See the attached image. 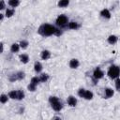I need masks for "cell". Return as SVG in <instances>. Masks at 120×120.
<instances>
[{
  "label": "cell",
  "instance_id": "6da1fadb",
  "mask_svg": "<svg viewBox=\"0 0 120 120\" xmlns=\"http://www.w3.org/2000/svg\"><path fill=\"white\" fill-rule=\"evenodd\" d=\"M38 32V34H40L43 37H48V36H52V35H55V36L62 35V32L59 29H57L56 27H54L53 25L49 24V23L40 25Z\"/></svg>",
  "mask_w": 120,
  "mask_h": 120
},
{
  "label": "cell",
  "instance_id": "7a4b0ae2",
  "mask_svg": "<svg viewBox=\"0 0 120 120\" xmlns=\"http://www.w3.org/2000/svg\"><path fill=\"white\" fill-rule=\"evenodd\" d=\"M49 101H50V103L52 104V109H53L54 111L58 112V111H61V110H62L63 104L59 101V99H58L57 97H50Z\"/></svg>",
  "mask_w": 120,
  "mask_h": 120
},
{
  "label": "cell",
  "instance_id": "3957f363",
  "mask_svg": "<svg viewBox=\"0 0 120 120\" xmlns=\"http://www.w3.org/2000/svg\"><path fill=\"white\" fill-rule=\"evenodd\" d=\"M119 74H120V68L118 66L112 65V66L110 67V68L108 70V76L111 79H116V78H118Z\"/></svg>",
  "mask_w": 120,
  "mask_h": 120
},
{
  "label": "cell",
  "instance_id": "277c9868",
  "mask_svg": "<svg viewBox=\"0 0 120 120\" xmlns=\"http://www.w3.org/2000/svg\"><path fill=\"white\" fill-rule=\"evenodd\" d=\"M68 17L66 16V15H59L58 17H57V19H56V24L57 25H59V26H61V27H63V26H65L67 23H68Z\"/></svg>",
  "mask_w": 120,
  "mask_h": 120
},
{
  "label": "cell",
  "instance_id": "5b68a950",
  "mask_svg": "<svg viewBox=\"0 0 120 120\" xmlns=\"http://www.w3.org/2000/svg\"><path fill=\"white\" fill-rule=\"evenodd\" d=\"M23 78H24V72L19 71V72H17L16 74H13L12 77H9V81H10V82H14V81H16V80H22V79H23Z\"/></svg>",
  "mask_w": 120,
  "mask_h": 120
},
{
  "label": "cell",
  "instance_id": "8992f818",
  "mask_svg": "<svg viewBox=\"0 0 120 120\" xmlns=\"http://www.w3.org/2000/svg\"><path fill=\"white\" fill-rule=\"evenodd\" d=\"M103 75H104V73H103V71H102L99 68H97L94 70V72H93V77H94L96 80L101 79V78L103 77Z\"/></svg>",
  "mask_w": 120,
  "mask_h": 120
},
{
  "label": "cell",
  "instance_id": "52a82bcc",
  "mask_svg": "<svg viewBox=\"0 0 120 120\" xmlns=\"http://www.w3.org/2000/svg\"><path fill=\"white\" fill-rule=\"evenodd\" d=\"M68 103L70 107H75L76 104H77V99L73 96H69L68 98Z\"/></svg>",
  "mask_w": 120,
  "mask_h": 120
},
{
  "label": "cell",
  "instance_id": "ba28073f",
  "mask_svg": "<svg viewBox=\"0 0 120 120\" xmlns=\"http://www.w3.org/2000/svg\"><path fill=\"white\" fill-rule=\"evenodd\" d=\"M100 15H101V17L106 18V19H110V18H111V12L109 11L108 8L102 9V10L100 11Z\"/></svg>",
  "mask_w": 120,
  "mask_h": 120
},
{
  "label": "cell",
  "instance_id": "9c48e42d",
  "mask_svg": "<svg viewBox=\"0 0 120 120\" xmlns=\"http://www.w3.org/2000/svg\"><path fill=\"white\" fill-rule=\"evenodd\" d=\"M50 57H51V52H50V51L44 50V51L41 52V58H42L43 60H48Z\"/></svg>",
  "mask_w": 120,
  "mask_h": 120
},
{
  "label": "cell",
  "instance_id": "30bf717a",
  "mask_svg": "<svg viewBox=\"0 0 120 120\" xmlns=\"http://www.w3.org/2000/svg\"><path fill=\"white\" fill-rule=\"evenodd\" d=\"M79 65H80V63H79L78 59H71L69 62V67L71 68H77L79 67Z\"/></svg>",
  "mask_w": 120,
  "mask_h": 120
},
{
  "label": "cell",
  "instance_id": "8fae6325",
  "mask_svg": "<svg viewBox=\"0 0 120 120\" xmlns=\"http://www.w3.org/2000/svg\"><path fill=\"white\" fill-rule=\"evenodd\" d=\"M117 40H118V38H117L116 36H114V35H111V36L108 38V42H109L110 44H112V45L115 44V43L117 42Z\"/></svg>",
  "mask_w": 120,
  "mask_h": 120
},
{
  "label": "cell",
  "instance_id": "7c38bea8",
  "mask_svg": "<svg viewBox=\"0 0 120 120\" xmlns=\"http://www.w3.org/2000/svg\"><path fill=\"white\" fill-rule=\"evenodd\" d=\"M79 27H80V24L77 22H68V28H70V29L76 30Z\"/></svg>",
  "mask_w": 120,
  "mask_h": 120
},
{
  "label": "cell",
  "instance_id": "4fadbf2b",
  "mask_svg": "<svg viewBox=\"0 0 120 120\" xmlns=\"http://www.w3.org/2000/svg\"><path fill=\"white\" fill-rule=\"evenodd\" d=\"M20 60H21L22 63L26 64V63H28V61H29V56H28L27 54H25V53H22V54L20 55Z\"/></svg>",
  "mask_w": 120,
  "mask_h": 120
},
{
  "label": "cell",
  "instance_id": "5bb4252c",
  "mask_svg": "<svg viewBox=\"0 0 120 120\" xmlns=\"http://www.w3.org/2000/svg\"><path fill=\"white\" fill-rule=\"evenodd\" d=\"M112 96H113V90L112 88H109V87L105 88V97L107 98H111Z\"/></svg>",
  "mask_w": 120,
  "mask_h": 120
},
{
  "label": "cell",
  "instance_id": "9a60e30c",
  "mask_svg": "<svg viewBox=\"0 0 120 120\" xmlns=\"http://www.w3.org/2000/svg\"><path fill=\"white\" fill-rule=\"evenodd\" d=\"M34 69H35V71L36 72H40L41 70H42V65H41V63H39V62H36L35 63V65H34Z\"/></svg>",
  "mask_w": 120,
  "mask_h": 120
},
{
  "label": "cell",
  "instance_id": "2e32d148",
  "mask_svg": "<svg viewBox=\"0 0 120 120\" xmlns=\"http://www.w3.org/2000/svg\"><path fill=\"white\" fill-rule=\"evenodd\" d=\"M83 98H85V99H92L93 98V93L91 91H89V90H85Z\"/></svg>",
  "mask_w": 120,
  "mask_h": 120
},
{
  "label": "cell",
  "instance_id": "e0dca14e",
  "mask_svg": "<svg viewBox=\"0 0 120 120\" xmlns=\"http://www.w3.org/2000/svg\"><path fill=\"white\" fill-rule=\"evenodd\" d=\"M20 44H17V43H13L12 45H11V48H10V50H11V52H19V49H20Z\"/></svg>",
  "mask_w": 120,
  "mask_h": 120
},
{
  "label": "cell",
  "instance_id": "ac0fdd59",
  "mask_svg": "<svg viewBox=\"0 0 120 120\" xmlns=\"http://www.w3.org/2000/svg\"><path fill=\"white\" fill-rule=\"evenodd\" d=\"M48 79H49V75L46 74V73H42V74L39 76V80H40V82H47Z\"/></svg>",
  "mask_w": 120,
  "mask_h": 120
},
{
  "label": "cell",
  "instance_id": "d6986e66",
  "mask_svg": "<svg viewBox=\"0 0 120 120\" xmlns=\"http://www.w3.org/2000/svg\"><path fill=\"white\" fill-rule=\"evenodd\" d=\"M19 4H20V2L18 0H9L8 1V5L12 8H16L17 6H19Z\"/></svg>",
  "mask_w": 120,
  "mask_h": 120
},
{
  "label": "cell",
  "instance_id": "ffe728a7",
  "mask_svg": "<svg viewBox=\"0 0 120 120\" xmlns=\"http://www.w3.org/2000/svg\"><path fill=\"white\" fill-rule=\"evenodd\" d=\"M68 4H69V2H68V0H61V1L58 2V6H59L60 8H65V7H67Z\"/></svg>",
  "mask_w": 120,
  "mask_h": 120
},
{
  "label": "cell",
  "instance_id": "44dd1931",
  "mask_svg": "<svg viewBox=\"0 0 120 120\" xmlns=\"http://www.w3.org/2000/svg\"><path fill=\"white\" fill-rule=\"evenodd\" d=\"M24 98V93L22 90H17V99L22 100Z\"/></svg>",
  "mask_w": 120,
  "mask_h": 120
},
{
  "label": "cell",
  "instance_id": "7402d4cb",
  "mask_svg": "<svg viewBox=\"0 0 120 120\" xmlns=\"http://www.w3.org/2000/svg\"><path fill=\"white\" fill-rule=\"evenodd\" d=\"M8 97L10 98H12V99H17V91H10L9 93H8Z\"/></svg>",
  "mask_w": 120,
  "mask_h": 120
},
{
  "label": "cell",
  "instance_id": "603a6c76",
  "mask_svg": "<svg viewBox=\"0 0 120 120\" xmlns=\"http://www.w3.org/2000/svg\"><path fill=\"white\" fill-rule=\"evenodd\" d=\"M40 82V80H39V78H38V77H33L32 79H31V83H33V84H35V85H38V83Z\"/></svg>",
  "mask_w": 120,
  "mask_h": 120
},
{
  "label": "cell",
  "instance_id": "cb8c5ba5",
  "mask_svg": "<svg viewBox=\"0 0 120 120\" xmlns=\"http://www.w3.org/2000/svg\"><path fill=\"white\" fill-rule=\"evenodd\" d=\"M13 14H14V9L8 8V9L6 10V16H7V17H11Z\"/></svg>",
  "mask_w": 120,
  "mask_h": 120
},
{
  "label": "cell",
  "instance_id": "d4e9b609",
  "mask_svg": "<svg viewBox=\"0 0 120 120\" xmlns=\"http://www.w3.org/2000/svg\"><path fill=\"white\" fill-rule=\"evenodd\" d=\"M0 100H1V103H6L8 101V96L5 95V94H2L1 95V98H0Z\"/></svg>",
  "mask_w": 120,
  "mask_h": 120
},
{
  "label": "cell",
  "instance_id": "484cf974",
  "mask_svg": "<svg viewBox=\"0 0 120 120\" xmlns=\"http://www.w3.org/2000/svg\"><path fill=\"white\" fill-rule=\"evenodd\" d=\"M20 46H21L22 49H26L27 46H28V42H27L26 40H22V41L20 42Z\"/></svg>",
  "mask_w": 120,
  "mask_h": 120
},
{
  "label": "cell",
  "instance_id": "4316f807",
  "mask_svg": "<svg viewBox=\"0 0 120 120\" xmlns=\"http://www.w3.org/2000/svg\"><path fill=\"white\" fill-rule=\"evenodd\" d=\"M36 87H37V85H35V84H33V83H29L28 84V86H27V88H28V90L29 91H35L36 90Z\"/></svg>",
  "mask_w": 120,
  "mask_h": 120
},
{
  "label": "cell",
  "instance_id": "83f0119b",
  "mask_svg": "<svg viewBox=\"0 0 120 120\" xmlns=\"http://www.w3.org/2000/svg\"><path fill=\"white\" fill-rule=\"evenodd\" d=\"M84 93H85V89H83V88H81V89L78 91V95H79V97H81V98H83Z\"/></svg>",
  "mask_w": 120,
  "mask_h": 120
},
{
  "label": "cell",
  "instance_id": "f1b7e54d",
  "mask_svg": "<svg viewBox=\"0 0 120 120\" xmlns=\"http://www.w3.org/2000/svg\"><path fill=\"white\" fill-rule=\"evenodd\" d=\"M115 88H116L118 91H120V79H119V78L116 79V81H115Z\"/></svg>",
  "mask_w": 120,
  "mask_h": 120
},
{
  "label": "cell",
  "instance_id": "f546056e",
  "mask_svg": "<svg viewBox=\"0 0 120 120\" xmlns=\"http://www.w3.org/2000/svg\"><path fill=\"white\" fill-rule=\"evenodd\" d=\"M0 3H1V8H1V9L5 8V3H4V1H1Z\"/></svg>",
  "mask_w": 120,
  "mask_h": 120
},
{
  "label": "cell",
  "instance_id": "4dcf8cb0",
  "mask_svg": "<svg viewBox=\"0 0 120 120\" xmlns=\"http://www.w3.org/2000/svg\"><path fill=\"white\" fill-rule=\"evenodd\" d=\"M52 120H62L60 117H58V116H55V117H53L52 118Z\"/></svg>",
  "mask_w": 120,
  "mask_h": 120
}]
</instances>
